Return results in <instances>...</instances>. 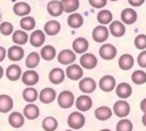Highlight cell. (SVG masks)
<instances>
[{"instance_id":"obj_1","label":"cell","mask_w":146,"mask_h":131,"mask_svg":"<svg viewBox=\"0 0 146 131\" xmlns=\"http://www.w3.org/2000/svg\"><path fill=\"white\" fill-rule=\"evenodd\" d=\"M84 122H86V118H84L83 114L80 112H73L67 117V124L73 130L81 129L84 125Z\"/></svg>"},{"instance_id":"obj_2","label":"cell","mask_w":146,"mask_h":131,"mask_svg":"<svg viewBox=\"0 0 146 131\" xmlns=\"http://www.w3.org/2000/svg\"><path fill=\"white\" fill-rule=\"evenodd\" d=\"M113 112L114 114L117 116V117H125L129 115L130 113V105L124 100H117L116 103H114V106H113Z\"/></svg>"},{"instance_id":"obj_3","label":"cell","mask_w":146,"mask_h":131,"mask_svg":"<svg viewBox=\"0 0 146 131\" xmlns=\"http://www.w3.org/2000/svg\"><path fill=\"white\" fill-rule=\"evenodd\" d=\"M57 101H58L59 107L65 108V109H66V108H70V107L73 105V103H75V101H74V96H73V93H72L71 91H68V90L62 91V92L59 93L58 98H57Z\"/></svg>"},{"instance_id":"obj_4","label":"cell","mask_w":146,"mask_h":131,"mask_svg":"<svg viewBox=\"0 0 146 131\" xmlns=\"http://www.w3.org/2000/svg\"><path fill=\"white\" fill-rule=\"evenodd\" d=\"M110 35V30L105 25H98L92 31V39L96 42H104Z\"/></svg>"},{"instance_id":"obj_5","label":"cell","mask_w":146,"mask_h":131,"mask_svg":"<svg viewBox=\"0 0 146 131\" xmlns=\"http://www.w3.org/2000/svg\"><path fill=\"white\" fill-rule=\"evenodd\" d=\"M99 56L105 60H111L116 56V48L111 43H105L99 48Z\"/></svg>"},{"instance_id":"obj_6","label":"cell","mask_w":146,"mask_h":131,"mask_svg":"<svg viewBox=\"0 0 146 131\" xmlns=\"http://www.w3.org/2000/svg\"><path fill=\"white\" fill-rule=\"evenodd\" d=\"M66 76L70 79V80H73V81H76V80H80L83 75V71H82V67L76 65V64H71L70 66H67L66 68Z\"/></svg>"},{"instance_id":"obj_7","label":"cell","mask_w":146,"mask_h":131,"mask_svg":"<svg viewBox=\"0 0 146 131\" xmlns=\"http://www.w3.org/2000/svg\"><path fill=\"white\" fill-rule=\"evenodd\" d=\"M116 83H115V79L112 75H104L100 80H99V88L100 90L105 91V92H110L115 88Z\"/></svg>"},{"instance_id":"obj_8","label":"cell","mask_w":146,"mask_h":131,"mask_svg":"<svg viewBox=\"0 0 146 131\" xmlns=\"http://www.w3.org/2000/svg\"><path fill=\"white\" fill-rule=\"evenodd\" d=\"M75 106H76V108H78L79 110H81V112H87V110H89V109L91 108V106H92V100H91V98H90L89 96L82 95V96H80V97L76 98V100H75Z\"/></svg>"},{"instance_id":"obj_9","label":"cell","mask_w":146,"mask_h":131,"mask_svg":"<svg viewBox=\"0 0 146 131\" xmlns=\"http://www.w3.org/2000/svg\"><path fill=\"white\" fill-rule=\"evenodd\" d=\"M75 54L72 51V50H70V49H65V50H62L59 54H58V56H57V59H58V62L60 63V64H63V65H71L74 60H75Z\"/></svg>"},{"instance_id":"obj_10","label":"cell","mask_w":146,"mask_h":131,"mask_svg":"<svg viewBox=\"0 0 146 131\" xmlns=\"http://www.w3.org/2000/svg\"><path fill=\"white\" fill-rule=\"evenodd\" d=\"M47 10L48 13L54 16V17H57V16H60L64 11V7H63V3L62 1H58V0H52L50 2H48L47 5Z\"/></svg>"},{"instance_id":"obj_11","label":"cell","mask_w":146,"mask_h":131,"mask_svg":"<svg viewBox=\"0 0 146 131\" xmlns=\"http://www.w3.org/2000/svg\"><path fill=\"white\" fill-rule=\"evenodd\" d=\"M96 82L94 79L91 77H83L80 82H79V89L84 92V93H90V92H94L95 89H96Z\"/></svg>"},{"instance_id":"obj_12","label":"cell","mask_w":146,"mask_h":131,"mask_svg":"<svg viewBox=\"0 0 146 131\" xmlns=\"http://www.w3.org/2000/svg\"><path fill=\"white\" fill-rule=\"evenodd\" d=\"M80 64L87 69H92L97 65V58L92 54H83L80 58Z\"/></svg>"},{"instance_id":"obj_13","label":"cell","mask_w":146,"mask_h":131,"mask_svg":"<svg viewBox=\"0 0 146 131\" xmlns=\"http://www.w3.org/2000/svg\"><path fill=\"white\" fill-rule=\"evenodd\" d=\"M110 33L115 36V38H120V36H123L124 33H125V27L123 25L122 22L120 21H114L110 24Z\"/></svg>"},{"instance_id":"obj_14","label":"cell","mask_w":146,"mask_h":131,"mask_svg":"<svg viewBox=\"0 0 146 131\" xmlns=\"http://www.w3.org/2000/svg\"><path fill=\"white\" fill-rule=\"evenodd\" d=\"M46 40V36H44V32L41 31V30H35L32 32V34L30 35V43L33 46V47H41L43 44Z\"/></svg>"},{"instance_id":"obj_15","label":"cell","mask_w":146,"mask_h":131,"mask_svg":"<svg viewBox=\"0 0 146 131\" xmlns=\"http://www.w3.org/2000/svg\"><path fill=\"white\" fill-rule=\"evenodd\" d=\"M65 75H66V73H64V71L62 68L55 67L49 72V80L54 84H60L64 81Z\"/></svg>"},{"instance_id":"obj_16","label":"cell","mask_w":146,"mask_h":131,"mask_svg":"<svg viewBox=\"0 0 146 131\" xmlns=\"http://www.w3.org/2000/svg\"><path fill=\"white\" fill-rule=\"evenodd\" d=\"M55 98H56V92L52 88H44L39 93V99L43 104H50L55 100Z\"/></svg>"},{"instance_id":"obj_17","label":"cell","mask_w":146,"mask_h":131,"mask_svg":"<svg viewBox=\"0 0 146 131\" xmlns=\"http://www.w3.org/2000/svg\"><path fill=\"white\" fill-rule=\"evenodd\" d=\"M72 48L76 54H84L89 48V42L84 38H78L73 41Z\"/></svg>"},{"instance_id":"obj_18","label":"cell","mask_w":146,"mask_h":131,"mask_svg":"<svg viewBox=\"0 0 146 131\" xmlns=\"http://www.w3.org/2000/svg\"><path fill=\"white\" fill-rule=\"evenodd\" d=\"M22 81H23L24 84L32 87V85H34V84L38 83V81H39V74L35 71H33V69L26 71L22 75Z\"/></svg>"},{"instance_id":"obj_19","label":"cell","mask_w":146,"mask_h":131,"mask_svg":"<svg viewBox=\"0 0 146 131\" xmlns=\"http://www.w3.org/2000/svg\"><path fill=\"white\" fill-rule=\"evenodd\" d=\"M115 92L117 95V97H120L121 99H125V98H129L132 93V89H131V85L125 83V82H122L120 84L116 85L115 88Z\"/></svg>"},{"instance_id":"obj_20","label":"cell","mask_w":146,"mask_h":131,"mask_svg":"<svg viewBox=\"0 0 146 131\" xmlns=\"http://www.w3.org/2000/svg\"><path fill=\"white\" fill-rule=\"evenodd\" d=\"M121 21L124 24H133L137 21V13L132 8H125L121 13Z\"/></svg>"},{"instance_id":"obj_21","label":"cell","mask_w":146,"mask_h":131,"mask_svg":"<svg viewBox=\"0 0 146 131\" xmlns=\"http://www.w3.org/2000/svg\"><path fill=\"white\" fill-rule=\"evenodd\" d=\"M8 58L13 62H18L24 57V50L23 48H21L19 46H13L9 48V50L7 51Z\"/></svg>"},{"instance_id":"obj_22","label":"cell","mask_w":146,"mask_h":131,"mask_svg":"<svg viewBox=\"0 0 146 131\" xmlns=\"http://www.w3.org/2000/svg\"><path fill=\"white\" fill-rule=\"evenodd\" d=\"M6 76L10 81H17L22 76V69H21V67L18 65H16V64H13V65L8 66V68L6 71Z\"/></svg>"},{"instance_id":"obj_23","label":"cell","mask_w":146,"mask_h":131,"mask_svg":"<svg viewBox=\"0 0 146 131\" xmlns=\"http://www.w3.org/2000/svg\"><path fill=\"white\" fill-rule=\"evenodd\" d=\"M13 10H14L15 15L25 17V16H27V15L31 13V7H30V5L26 3V2H16V3L14 5Z\"/></svg>"},{"instance_id":"obj_24","label":"cell","mask_w":146,"mask_h":131,"mask_svg":"<svg viewBox=\"0 0 146 131\" xmlns=\"http://www.w3.org/2000/svg\"><path fill=\"white\" fill-rule=\"evenodd\" d=\"M23 113H24V116H25L27 120H35V118L39 116V114H40L39 107H38L36 105L32 104V103H31V104H27V105L24 107Z\"/></svg>"},{"instance_id":"obj_25","label":"cell","mask_w":146,"mask_h":131,"mask_svg":"<svg viewBox=\"0 0 146 131\" xmlns=\"http://www.w3.org/2000/svg\"><path fill=\"white\" fill-rule=\"evenodd\" d=\"M133 63H135L133 57H132L131 55H129V54H124V55H122V56L119 58V66H120V68L123 69V71L130 69V68L133 66Z\"/></svg>"},{"instance_id":"obj_26","label":"cell","mask_w":146,"mask_h":131,"mask_svg":"<svg viewBox=\"0 0 146 131\" xmlns=\"http://www.w3.org/2000/svg\"><path fill=\"white\" fill-rule=\"evenodd\" d=\"M112 109L107 106H100L95 110V116L99 121H106L112 116Z\"/></svg>"},{"instance_id":"obj_27","label":"cell","mask_w":146,"mask_h":131,"mask_svg":"<svg viewBox=\"0 0 146 131\" xmlns=\"http://www.w3.org/2000/svg\"><path fill=\"white\" fill-rule=\"evenodd\" d=\"M14 106L11 97L8 95H0V113H7L9 112Z\"/></svg>"},{"instance_id":"obj_28","label":"cell","mask_w":146,"mask_h":131,"mask_svg":"<svg viewBox=\"0 0 146 131\" xmlns=\"http://www.w3.org/2000/svg\"><path fill=\"white\" fill-rule=\"evenodd\" d=\"M27 40H30V36L27 35L26 31L23 30H17L13 33V41L17 44V46H22L25 44L27 42Z\"/></svg>"},{"instance_id":"obj_29","label":"cell","mask_w":146,"mask_h":131,"mask_svg":"<svg viewBox=\"0 0 146 131\" xmlns=\"http://www.w3.org/2000/svg\"><path fill=\"white\" fill-rule=\"evenodd\" d=\"M43 30L48 35H56L60 31V24L57 21H48L44 24Z\"/></svg>"},{"instance_id":"obj_30","label":"cell","mask_w":146,"mask_h":131,"mask_svg":"<svg viewBox=\"0 0 146 131\" xmlns=\"http://www.w3.org/2000/svg\"><path fill=\"white\" fill-rule=\"evenodd\" d=\"M8 122L13 128H21L24 124V116L18 112H14L9 115Z\"/></svg>"},{"instance_id":"obj_31","label":"cell","mask_w":146,"mask_h":131,"mask_svg":"<svg viewBox=\"0 0 146 131\" xmlns=\"http://www.w3.org/2000/svg\"><path fill=\"white\" fill-rule=\"evenodd\" d=\"M67 24H68V26L72 27V28H79V27H81L82 24H83V18H82V16H81L80 14L73 13V14H71V15L68 16V18H67Z\"/></svg>"},{"instance_id":"obj_32","label":"cell","mask_w":146,"mask_h":131,"mask_svg":"<svg viewBox=\"0 0 146 131\" xmlns=\"http://www.w3.org/2000/svg\"><path fill=\"white\" fill-rule=\"evenodd\" d=\"M58 126V122L52 116H47L42 121V128L44 131H55Z\"/></svg>"},{"instance_id":"obj_33","label":"cell","mask_w":146,"mask_h":131,"mask_svg":"<svg viewBox=\"0 0 146 131\" xmlns=\"http://www.w3.org/2000/svg\"><path fill=\"white\" fill-rule=\"evenodd\" d=\"M113 19V15L110 10H100L97 14V21L102 24V25H106V24H111Z\"/></svg>"},{"instance_id":"obj_34","label":"cell","mask_w":146,"mask_h":131,"mask_svg":"<svg viewBox=\"0 0 146 131\" xmlns=\"http://www.w3.org/2000/svg\"><path fill=\"white\" fill-rule=\"evenodd\" d=\"M38 93H39V92H38L34 88L29 87V88H26V89L23 91V98H24V100L27 101V103H33V101H35L36 98L39 97Z\"/></svg>"},{"instance_id":"obj_35","label":"cell","mask_w":146,"mask_h":131,"mask_svg":"<svg viewBox=\"0 0 146 131\" xmlns=\"http://www.w3.org/2000/svg\"><path fill=\"white\" fill-rule=\"evenodd\" d=\"M39 63H40V55L38 54V52H31V54H29L27 55V57H26V60H25V64H26V66L29 67V68H34V67H36L38 65H39Z\"/></svg>"},{"instance_id":"obj_36","label":"cell","mask_w":146,"mask_h":131,"mask_svg":"<svg viewBox=\"0 0 146 131\" xmlns=\"http://www.w3.org/2000/svg\"><path fill=\"white\" fill-rule=\"evenodd\" d=\"M62 3H63V7H64V11L65 13L76 11L78 8H79V6H80L79 0H62Z\"/></svg>"},{"instance_id":"obj_37","label":"cell","mask_w":146,"mask_h":131,"mask_svg":"<svg viewBox=\"0 0 146 131\" xmlns=\"http://www.w3.org/2000/svg\"><path fill=\"white\" fill-rule=\"evenodd\" d=\"M19 25L24 31H31V30H33L35 27V21L31 16H25V17H23L21 19Z\"/></svg>"},{"instance_id":"obj_38","label":"cell","mask_w":146,"mask_h":131,"mask_svg":"<svg viewBox=\"0 0 146 131\" xmlns=\"http://www.w3.org/2000/svg\"><path fill=\"white\" fill-rule=\"evenodd\" d=\"M40 55L44 60H51L56 56V50H55V48L52 46H44L41 49V54Z\"/></svg>"},{"instance_id":"obj_39","label":"cell","mask_w":146,"mask_h":131,"mask_svg":"<svg viewBox=\"0 0 146 131\" xmlns=\"http://www.w3.org/2000/svg\"><path fill=\"white\" fill-rule=\"evenodd\" d=\"M131 80L135 84H144L146 83V73L141 69H137L132 73Z\"/></svg>"},{"instance_id":"obj_40","label":"cell","mask_w":146,"mask_h":131,"mask_svg":"<svg viewBox=\"0 0 146 131\" xmlns=\"http://www.w3.org/2000/svg\"><path fill=\"white\" fill-rule=\"evenodd\" d=\"M132 122L127 118H122L116 124V131H132Z\"/></svg>"},{"instance_id":"obj_41","label":"cell","mask_w":146,"mask_h":131,"mask_svg":"<svg viewBox=\"0 0 146 131\" xmlns=\"http://www.w3.org/2000/svg\"><path fill=\"white\" fill-rule=\"evenodd\" d=\"M135 47L140 50H146V35L139 34L135 39Z\"/></svg>"},{"instance_id":"obj_42","label":"cell","mask_w":146,"mask_h":131,"mask_svg":"<svg viewBox=\"0 0 146 131\" xmlns=\"http://www.w3.org/2000/svg\"><path fill=\"white\" fill-rule=\"evenodd\" d=\"M14 31V27H13V24L9 23V22H3L0 24V33L3 34V35H10Z\"/></svg>"},{"instance_id":"obj_43","label":"cell","mask_w":146,"mask_h":131,"mask_svg":"<svg viewBox=\"0 0 146 131\" xmlns=\"http://www.w3.org/2000/svg\"><path fill=\"white\" fill-rule=\"evenodd\" d=\"M137 62L140 67H146V50H141L137 57Z\"/></svg>"},{"instance_id":"obj_44","label":"cell","mask_w":146,"mask_h":131,"mask_svg":"<svg viewBox=\"0 0 146 131\" xmlns=\"http://www.w3.org/2000/svg\"><path fill=\"white\" fill-rule=\"evenodd\" d=\"M89 3L94 8H103L106 6L107 0H89Z\"/></svg>"},{"instance_id":"obj_45","label":"cell","mask_w":146,"mask_h":131,"mask_svg":"<svg viewBox=\"0 0 146 131\" xmlns=\"http://www.w3.org/2000/svg\"><path fill=\"white\" fill-rule=\"evenodd\" d=\"M145 0H128V2L132 6V7H139L144 3Z\"/></svg>"},{"instance_id":"obj_46","label":"cell","mask_w":146,"mask_h":131,"mask_svg":"<svg viewBox=\"0 0 146 131\" xmlns=\"http://www.w3.org/2000/svg\"><path fill=\"white\" fill-rule=\"evenodd\" d=\"M6 49L3 48V47H0V62H2L3 59H5V57H6Z\"/></svg>"},{"instance_id":"obj_47","label":"cell","mask_w":146,"mask_h":131,"mask_svg":"<svg viewBox=\"0 0 146 131\" xmlns=\"http://www.w3.org/2000/svg\"><path fill=\"white\" fill-rule=\"evenodd\" d=\"M140 109H141V112L144 114H146V98L141 100V103H140Z\"/></svg>"},{"instance_id":"obj_48","label":"cell","mask_w":146,"mask_h":131,"mask_svg":"<svg viewBox=\"0 0 146 131\" xmlns=\"http://www.w3.org/2000/svg\"><path fill=\"white\" fill-rule=\"evenodd\" d=\"M141 122H143V124L146 126V114L143 115V117H141Z\"/></svg>"},{"instance_id":"obj_49","label":"cell","mask_w":146,"mask_h":131,"mask_svg":"<svg viewBox=\"0 0 146 131\" xmlns=\"http://www.w3.org/2000/svg\"><path fill=\"white\" fill-rule=\"evenodd\" d=\"M2 75H3V69H2V67L0 66V79L2 77Z\"/></svg>"},{"instance_id":"obj_50","label":"cell","mask_w":146,"mask_h":131,"mask_svg":"<svg viewBox=\"0 0 146 131\" xmlns=\"http://www.w3.org/2000/svg\"><path fill=\"white\" fill-rule=\"evenodd\" d=\"M100 131H111V130H108V129H103V130H100Z\"/></svg>"},{"instance_id":"obj_51","label":"cell","mask_w":146,"mask_h":131,"mask_svg":"<svg viewBox=\"0 0 146 131\" xmlns=\"http://www.w3.org/2000/svg\"><path fill=\"white\" fill-rule=\"evenodd\" d=\"M65 131H73V130H65Z\"/></svg>"},{"instance_id":"obj_52","label":"cell","mask_w":146,"mask_h":131,"mask_svg":"<svg viewBox=\"0 0 146 131\" xmlns=\"http://www.w3.org/2000/svg\"><path fill=\"white\" fill-rule=\"evenodd\" d=\"M111 1H117V0H111Z\"/></svg>"}]
</instances>
